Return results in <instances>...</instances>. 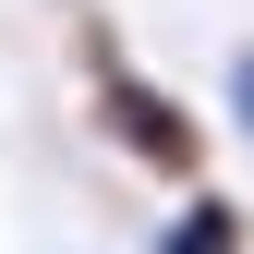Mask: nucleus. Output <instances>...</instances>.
Listing matches in <instances>:
<instances>
[{
  "label": "nucleus",
  "instance_id": "1",
  "mask_svg": "<svg viewBox=\"0 0 254 254\" xmlns=\"http://www.w3.org/2000/svg\"><path fill=\"white\" fill-rule=\"evenodd\" d=\"M73 61H85V109H97L109 157H133V170H145V182H170V194H182V182H206V145H218V133H206V109H194V97H170L157 73H133V49H121L97 12L73 24Z\"/></svg>",
  "mask_w": 254,
  "mask_h": 254
},
{
  "label": "nucleus",
  "instance_id": "2",
  "mask_svg": "<svg viewBox=\"0 0 254 254\" xmlns=\"http://www.w3.org/2000/svg\"><path fill=\"white\" fill-rule=\"evenodd\" d=\"M145 254H254V218H242V194H218V182H182V206L157 218Z\"/></svg>",
  "mask_w": 254,
  "mask_h": 254
},
{
  "label": "nucleus",
  "instance_id": "3",
  "mask_svg": "<svg viewBox=\"0 0 254 254\" xmlns=\"http://www.w3.org/2000/svg\"><path fill=\"white\" fill-rule=\"evenodd\" d=\"M218 97H230V133H242V145H254V37H242V49H230V85H218Z\"/></svg>",
  "mask_w": 254,
  "mask_h": 254
}]
</instances>
